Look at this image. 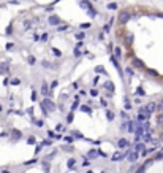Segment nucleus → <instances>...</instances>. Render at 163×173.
Wrapping results in <instances>:
<instances>
[{
    "mask_svg": "<svg viewBox=\"0 0 163 173\" xmlns=\"http://www.w3.org/2000/svg\"><path fill=\"white\" fill-rule=\"evenodd\" d=\"M133 65H135V67H139V68H143V67H144L143 60H139V59H136V57L133 59Z\"/></svg>",
    "mask_w": 163,
    "mask_h": 173,
    "instance_id": "obj_12",
    "label": "nucleus"
},
{
    "mask_svg": "<svg viewBox=\"0 0 163 173\" xmlns=\"http://www.w3.org/2000/svg\"><path fill=\"white\" fill-rule=\"evenodd\" d=\"M7 71H8L7 65H0V75H3V73H7Z\"/></svg>",
    "mask_w": 163,
    "mask_h": 173,
    "instance_id": "obj_20",
    "label": "nucleus"
},
{
    "mask_svg": "<svg viewBox=\"0 0 163 173\" xmlns=\"http://www.w3.org/2000/svg\"><path fill=\"white\" fill-rule=\"evenodd\" d=\"M81 8H90V3L89 2H81Z\"/></svg>",
    "mask_w": 163,
    "mask_h": 173,
    "instance_id": "obj_25",
    "label": "nucleus"
},
{
    "mask_svg": "<svg viewBox=\"0 0 163 173\" xmlns=\"http://www.w3.org/2000/svg\"><path fill=\"white\" fill-rule=\"evenodd\" d=\"M29 64H35V59H33V57H29Z\"/></svg>",
    "mask_w": 163,
    "mask_h": 173,
    "instance_id": "obj_45",
    "label": "nucleus"
},
{
    "mask_svg": "<svg viewBox=\"0 0 163 173\" xmlns=\"http://www.w3.org/2000/svg\"><path fill=\"white\" fill-rule=\"evenodd\" d=\"M75 165H76V159H73V157L68 159V162H67V167H68V168H73Z\"/></svg>",
    "mask_w": 163,
    "mask_h": 173,
    "instance_id": "obj_13",
    "label": "nucleus"
},
{
    "mask_svg": "<svg viewBox=\"0 0 163 173\" xmlns=\"http://www.w3.org/2000/svg\"><path fill=\"white\" fill-rule=\"evenodd\" d=\"M49 168H51L49 164H46V162L43 164V171H44V173H49Z\"/></svg>",
    "mask_w": 163,
    "mask_h": 173,
    "instance_id": "obj_19",
    "label": "nucleus"
},
{
    "mask_svg": "<svg viewBox=\"0 0 163 173\" xmlns=\"http://www.w3.org/2000/svg\"><path fill=\"white\" fill-rule=\"evenodd\" d=\"M127 41H128L127 45H131V41H133V37H131V35H128V37H127Z\"/></svg>",
    "mask_w": 163,
    "mask_h": 173,
    "instance_id": "obj_37",
    "label": "nucleus"
},
{
    "mask_svg": "<svg viewBox=\"0 0 163 173\" xmlns=\"http://www.w3.org/2000/svg\"><path fill=\"white\" fill-rule=\"evenodd\" d=\"M157 108H158V110H161V111H163V105H158V107H157Z\"/></svg>",
    "mask_w": 163,
    "mask_h": 173,
    "instance_id": "obj_47",
    "label": "nucleus"
},
{
    "mask_svg": "<svg viewBox=\"0 0 163 173\" xmlns=\"http://www.w3.org/2000/svg\"><path fill=\"white\" fill-rule=\"evenodd\" d=\"M49 24H51V26H57V24H60V19L57 16H51L49 18Z\"/></svg>",
    "mask_w": 163,
    "mask_h": 173,
    "instance_id": "obj_9",
    "label": "nucleus"
},
{
    "mask_svg": "<svg viewBox=\"0 0 163 173\" xmlns=\"http://www.w3.org/2000/svg\"><path fill=\"white\" fill-rule=\"evenodd\" d=\"M11 138H13V140H19V138H21V132L16 130V129L11 130Z\"/></svg>",
    "mask_w": 163,
    "mask_h": 173,
    "instance_id": "obj_11",
    "label": "nucleus"
},
{
    "mask_svg": "<svg viewBox=\"0 0 163 173\" xmlns=\"http://www.w3.org/2000/svg\"><path fill=\"white\" fill-rule=\"evenodd\" d=\"M135 151H138V153H139V151H144V144H143V143H138V144L135 146Z\"/></svg>",
    "mask_w": 163,
    "mask_h": 173,
    "instance_id": "obj_15",
    "label": "nucleus"
},
{
    "mask_svg": "<svg viewBox=\"0 0 163 173\" xmlns=\"http://www.w3.org/2000/svg\"><path fill=\"white\" fill-rule=\"evenodd\" d=\"M27 143H29V144H33V143H35V138H33V137H29V138H27Z\"/></svg>",
    "mask_w": 163,
    "mask_h": 173,
    "instance_id": "obj_33",
    "label": "nucleus"
},
{
    "mask_svg": "<svg viewBox=\"0 0 163 173\" xmlns=\"http://www.w3.org/2000/svg\"><path fill=\"white\" fill-rule=\"evenodd\" d=\"M138 157H139V153H138V151H133V153H130L128 160H130V162H136V160H138Z\"/></svg>",
    "mask_w": 163,
    "mask_h": 173,
    "instance_id": "obj_7",
    "label": "nucleus"
},
{
    "mask_svg": "<svg viewBox=\"0 0 163 173\" xmlns=\"http://www.w3.org/2000/svg\"><path fill=\"white\" fill-rule=\"evenodd\" d=\"M121 54H122V51H121V48H116V56H117V57H122Z\"/></svg>",
    "mask_w": 163,
    "mask_h": 173,
    "instance_id": "obj_30",
    "label": "nucleus"
},
{
    "mask_svg": "<svg viewBox=\"0 0 163 173\" xmlns=\"http://www.w3.org/2000/svg\"><path fill=\"white\" fill-rule=\"evenodd\" d=\"M155 110H157V105H155L154 102H149V103L146 105V111H147L149 114H152V113H154Z\"/></svg>",
    "mask_w": 163,
    "mask_h": 173,
    "instance_id": "obj_4",
    "label": "nucleus"
},
{
    "mask_svg": "<svg viewBox=\"0 0 163 173\" xmlns=\"http://www.w3.org/2000/svg\"><path fill=\"white\" fill-rule=\"evenodd\" d=\"M41 110H43V113H51V111L56 110V105L52 103V100L46 98V100H43V103H41Z\"/></svg>",
    "mask_w": 163,
    "mask_h": 173,
    "instance_id": "obj_1",
    "label": "nucleus"
},
{
    "mask_svg": "<svg viewBox=\"0 0 163 173\" xmlns=\"http://www.w3.org/2000/svg\"><path fill=\"white\" fill-rule=\"evenodd\" d=\"M52 53H54V54H56L57 57H60V56H62V53L59 51V49H57V48H52Z\"/></svg>",
    "mask_w": 163,
    "mask_h": 173,
    "instance_id": "obj_24",
    "label": "nucleus"
},
{
    "mask_svg": "<svg viewBox=\"0 0 163 173\" xmlns=\"http://www.w3.org/2000/svg\"><path fill=\"white\" fill-rule=\"evenodd\" d=\"M30 29V21L29 19H26L24 21V24H22V30H29Z\"/></svg>",
    "mask_w": 163,
    "mask_h": 173,
    "instance_id": "obj_14",
    "label": "nucleus"
},
{
    "mask_svg": "<svg viewBox=\"0 0 163 173\" xmlns=\"http://www.w3.org/2000/svg\"><path fill=\"white\" fill-rule=\"evenodd\" d=\"M106 118H108V121H114V113L112 111H106Z\"/></svg>",
    "mask_w": 163,
    "mask_h": 173,
    "instance_id": "obj_17",
    "label": "nucleus"
},
{
    "mask_svg": "<svg viewBox=\"0 0 163 173\" xmlns=\"http://www.w3.org/2000/svg\"><path fill=\"white\" fill-rule=\"evenodd\" d=\"M121 116H122V119H124V121H128V114H127V113H124V111H122V113H121Z\"/></svg>",
    "mask_w": 163,
    "mask_h": 173,
    "instance_id": "obj_32",
    "label": "nucleus"
},
{
    "mask_svg": "<svg viewBox=\"0 0 163 173\" xmlns=\"http://www.w3.org/2000/svg\"><path fill=\"white\" fill-rule=\"evenodd\" d=\"M63 149H65V151H73V148H70V146H63Z\"/></svg>",
    "mask_w": 163,
    "mask_h": 173,
    "instance_id": "obj_41",
    "label": "nucleus"
},
{
    "mask_svg": "<svg viewBox=\"0 0 163 173\" xmlns=\"http://www.w3.org/2000/svg\"><path fill=\"white\" fill-rule=\"evenodd\" d=\"M95 71H97V73H98V71H100V73H105V70H103V67H101V65H100V67H97V68H95Z\"/></svg>",
    "mask_w": 163,
    "mask_h": 173,
    "instance_id": "obj_36",
    "label": "nucleus"
},
{
    "mask_svg": "<svg viewBox=\"0 0 163 173\" xmlns=\"http://www.w3.org/2000/svg\"><path fill=\"white\" fill-rule=\"evenodd\" d=\"M163 159V153H158L157 156H155V160H161Z\"/></svg>",
    "mask_w": 163,
    "mask_h": 173,
    "instance_id": "obj_34",
    "label": "nucleus"
},
{
    "mask_svg": "<svg viewBox=\"0 0 163 173\" xmlns=\"http://www.w3.org/2000/svg\"><path fill=\"white\" fill-rule=\"evenodd\" d=\"M160 138H161V140H163V134H161V135H160Z\"/></svg>",
    "mask_w": 163,
    "mask_h": 173,
    "instance_id": "obj_49",
    "label": "nucleus"
},
{
    "mask_svg": "<svg viewBox=\"0 0 163 173\" xmlns=\"http://www.w3.org/2000/svg\"><path fill=\"white\" fill-rule=\"evenodd\" d=\"M158 121H160V122H163V114H160V116H158Z\"/></svg>",
    "mask_w": 163,
    "mask_h": 173,
    "instance_id": "obj_46",
    "label": "nucleus"
},
{
    "mask_svg": "<svg viewBox=\"0 0 163 173\" xmlns=\"http://www.w3.org/2000/svg\"><path fill=\"white\" fill-rule=\"evenodd\" d=\"M0 111H2V107H0Z\"/></svg>",
    "mask_w": 163,
    "mask_h": 173,
    "instance_id": "obj_50",
    "label": "nucleus"
},
{
    "mask_svg": "<svg viewBox=\"0 0 163 173\" xmlns=\"http://www.w3.org/2000/svg\"><path fill=\"white\" fill-rule=\"evenodd\" d=\"M90 95H92V97H97V95H98V91H97V89H92Z\"/></svg>",
    "mask_w": 163,
    "mask_h": 173,
    "instance_id": "obj_31",
    "label": "nucleus"
},
{
    "mask_svg": "<svg viewBox=\"0 0 163 173\" xmlns=\"http://www.w3.org/2000/svg\"><path fill=\"white\" fill-rule=\"evenodd\" d=\"M51 144H52L51 140H44V141H41V146H51Z\"/></svg>",
    "mask_w": 163,
    "mask_h": 173,
    "instance_id": "obj_23",
    "label": "nucleus"
},
{
    "mask_svg": "<svg viewBox=\"0 0 163 173\" xmlns=\"http://www.w3.org/2000/svg\"><path fill=\"white\" fill-rule=\"evenodd\" d=\"M81 110H82L84 113H89V114H90V108H89V107H86V105H84V107H81Z\"/></svg>",
    "mask_w": 163,
    "mask_h": 173,
    "instance_id": "obj_28",
    "label": "nucleus"
},
{
    "mask_svg": "<svg viewBox=\"0 0 163 173\" xmlns=\"http://www.w3.org/2000/svg\"><path fill=\"white\" fill-rule=\"evenodd\" d=\"M136 119H138V122H144L146 119H149V114H143V113H139Z\"/></svg>",
    "mask_w": 163,
    "mask_h": 173,
    "instance_id": "obj_10",
    "label": "nucleus"
},
{
    "mask_svg": "<svg viewBox=\"0 0 163 173\" xmlns=\"http://www.w3.org/2000/svg\"><path fill=\"white\" fill-rule=\"evenodd\" d=\"M105 87H106L108 91H111V92L114 91V84H112V83H109V81H106V83H105Z\"/></svg>",
    "mask_w": 163,
    "mask_h": 173,
    "instance_id": "obj_16",
    "label": "nucleus"
},
{
    "mask_svg": "<svg viewBox=\"0 0 163 173\" xmlns=\"http://www.w3.org/2000/svg\"><path fill=\"white\" fill-rule=\"evenodd\" d=\"M144 170H146V167H144V165H143V167H141V168H139V170H138V173H144Z\"/></svg>",
    "mask_w": 163,
    "mask_h": 173,
    "instance_id": "obj_42",
    "label": "nucleus"
},
{
    "mask_svg": "<svg viewBox=\"0 0 163 173\" xmlns=\"http://www.w3.org/2000/svg\"><path fill=\"white\" fill-rule=\"evenodd\" d=\"M108 8L109 10H116V8H117V3H108Z\"/></svg>",
    "mask_w": 163,
    "mask_h": 173,
    "instance_id": "obj_26",
    "label": "nucleus"
},
{
    "mask_svg": "<svg viewBox=\"0 0 163 173\" xmlns=\"http://www.w3.org/2000/svg\"><path fill=\"white\" fill-rule=\"evenodd\" d=\"M98 156H105V154L100 153V151H97V149H90V151L87 153V157H89V159H95V157H98Z\"/></svg>",
    "mask_w": 163,
    "mask_h": 173,
    "instance_id": "obj_3",
    "label": "nucleus"
},
{
    "mask_svg": "<svg viewBox=\"0 0 163 173\" xmlns=\"http://www.w3.org/2000/svg\"><path fill=\"white\" fill-rule=\"evenodd\" d=\"M2 173H10V171H8V170H3V171H2Z\"/></svg>",
    "mask_w": 163,
    "mask_h": 173,
    "instance_id": "obj_48",
    "label": "nucleus"
},
{
    "mask_svg": "<svg viewBox=\"0 0 163 173\" xmlns=\"http://www.w3.org/2000/svg\"><path fill=\"white\" fill-rule=\"evenodd\" d=\"M76 38H79V40H81V38H84V34H82V32H79V34H76Z\"/></svg>",
    "mask_w": 163,
    "mask_h": 173,
    "instance_id": "obj_38",
    "label": "nucleus"
},
{
    "mask_svg": "<svg viewBox=\"0 0 163 173\" xmlns=\"http://www.w3.org/2000/svg\"><path fill=\"white\" fill-rule=\"evenodd\" d=\"M48 135H49V137H56V134H54L52 130H48Z\"/></svg>",
    "mask_w": 163,
    "mask_h": 173,
    "instance_id": "obj_44",
    "label": "nucleus"
},
{
    "mask_svg": "<svg viewBox=\"0 0 163 173\" xmlns=\"http://www.w3.org/2000/svg\"><path fill=\"white\" fill-rule=\"evenodd\" d=\"M10 83H11L13 86H19V84H21V80H17V78H14V80H11Z\"/></svg>",
    "mask_w": 163,
    "mask_h": 173,
    "instance_id": "obj_22",
    "label": "nucleus"
},
{
    "mask_svg": "<svg viewBox=\"0 0 163 173\" xmlns=\"http://www.w3.org/2000/svg\"><path fill=\"white\" fill-rule=\"evenodd\" d=\"M32 100H33V102H35V100H37V92H35V91H33V92H32Z\"/></svg>",
    "mask_w": 163,
    "mask_h": 173,
    "instance_id": "obj_39",
    "label": "nucleus"
},
{
    "mask_svg": "<svg viewBox=\"0 0 163 173\" xmlns=\"http://www.w3.org/2000/svg\"><path fill=\"white\" fill-rule=\"evenodd\" d=\"M41 94H43V95H46V97H51V92H49L48 84H46V83H43V86H41Z\"/></svg>",
    "mask_w": 163,
    "mask_h": 173,
    "instance_id": "obj_6",
    "label": "nucleus"
},
{
    "mask_svg": "<svg viewBox=\"0 0 163 173\" xmlns=\"http://www.w3.org/2000/svg\"><path fill=\"white\" fill-rule=\"evenodd\" d=\"M128 19H130V13H128V11H121V14H119V22L125 24V22H128Z\"/></svg>",
    "mask_w": 163,
    "mask_h": 173,
    "instance_id": "obj_2",
    "label": "nucleus"
},
{
    "mask_svg": "<svg viewBox=\"0 0 163 173\" xmlns=\"http://www.w3.org/2000/svg\"><path fill=\"white\" fill-rule=\"evenodd\" d=\"M125 156H127V154H121V153H116V154H114V156H112L111 159H112L114 162H117V160H122V159H124Z\"/></svg>",
    "mask_w": 163,
    "mask_h": 173,
    "instance_id": "obj_8",
    "label": "nucleus"
},
{
    "mask_svg": "<svg viewBox=\"0 0 163 173\" xmlns=\"http://www.w3.org/2000/svg\"><path fill=\"white\" fill-rule=\"evenodd\" d=\"M62 130H63V126H62V124H57V126H56V132H62Z\"/></svg>",
    "mask_w": 163,
    "mask_h": 173,
    "instance_id": "obj_29",
    "label": "nucleus"
},
{
    "mask_svg": "<svg viewBox=\"0 0 163 173\" xmlns=\"http://www.w3.org/2000/svg\"><path fill=\"white\" fill-rule=\"evenodd\" d=\"M128 144H130V143H128L127 138H121V140L117 141V146L121 148V149H124V148H128Z\"/></svg>",
    "mask_w": 163,
    "mask_h": 173,
    "instance_id": "obj_5",
    "label": "nucleus"
},
{
    "mask_svg": "<svg viewBox=\"0 0 163 173\" xmlns=\"http://www.w3.org/2000/svg\"><path fill=\"white\" fill-rule=\"evenodd\" d=\"M81 27H82V29H89V27H90V24H82Z\"/></svg>",
    "mask_w": 163,
    "mask_h": 173,
    "instance_id": "obj_43",
    "label": "nucleus"
},
{
    "mask_svg": "<svg viewBox=\"0 0 163 173\" xmlns=\"http://www.w3.org/2000/svg\"><path fill=\"white\" fill-rule=\"evenodd\" d=\"M65 141H67V143H72V141H73V138H72V137H67V138H65Z\"/></svg>",
    "mask_w": 163,
    "mask_h": 173,
    "instance_id": "obj_40",
    "label": "nucleus"
},
{
    "mask_svg": "<svg viewBox=\"0 0 163 173\" xmlns=\"http://www.w3.org/2000/svg\"><path fill=\"white\" fill-rule=\"evenodd\" d=\"M43 67H48V68H51V67H52V64H49V62L43 60Z\"/></svg>",
    "mask_w": 163,
    "mask_h": 173,
    "instance_id": "obj_35",
    "label": "nucleus"
},
{
    "mask_svg": "<svg viewBox=\"0 0 163 173\" xmlns=\"http://www.w3.org/2000/svg\"><path fill=\"white\" fill-rule=\"evenodd\" d=\"M73 119H75V114H73V111H72V113H70V114L67 116V122H68V124H70V122H72Z\"/></svg>",
    "mask_w": 163,
    "mask_h": 173,
    "instance_id": "obj_18",
    "label": "nucleus"
},
{
    "mask_svg": "<svg viewBox=\"0 0 163 173\" xmlns=\"http://www.w3.org/2000/svg\"><path fill=\"white\" fill-rule=\"evenodd\" d=\"M125 110H131V103H130V100L125 97Z\"/></svg>",
    "mask_w": 163,
    "mask_h": 173,
    "instance_id": "obj_21",
    "label": "nucleus"
},
{
    "mask_svg": "<svg viewBox=\"0 0 163 173\" xmlns=\"http://www.w3.org/2000/svg\"><path fill=\"white\" fill-rule=\"evenodd\" d=\"M136 92H138V95H146V94H144V91H143V87H138V89H136Z\"/></svg>",
    "mask_w": 163,
    "mask_h": 173,
    "instance_id": "obj_27",
    "label": "nucleus"
}]
</instances>
